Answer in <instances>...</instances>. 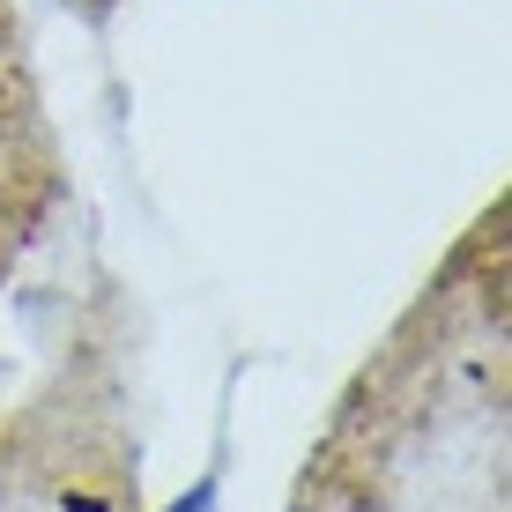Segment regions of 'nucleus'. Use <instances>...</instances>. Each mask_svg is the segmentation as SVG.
<instances>
[{
	"instance_id": "f03ea898",
	"label": "nucleus",
	"mask_w": 512,
	"mask_h": 512,
	"mask_svg": "<svg viewBox=\"0 0 512 512\" xmlns=\"http://www.w3.org/2000/svg\"><path fill=\"white\" fill-rule=\"evenodd\" d=\"M67 512H112L104 498H75V490H67Z\"/></svg>"
},
{
	"instance_id": "f257e3e1",
	"label": "nucleus",
	"mask_w": 512,
	"mask_h": 512,
	"mask_svg": "<svg viewBox=\"0 0 512 512\" xmlns=\"http://www.w3.org/2000/svg\"><path fill=\"white\" fill-rule=\"evenodd\" d=\"M216 505H223V475H216V468H208V475H201V483H193V490H186V498H179V505H171V512H216Z\"/></svg>"
}]
</instances>
